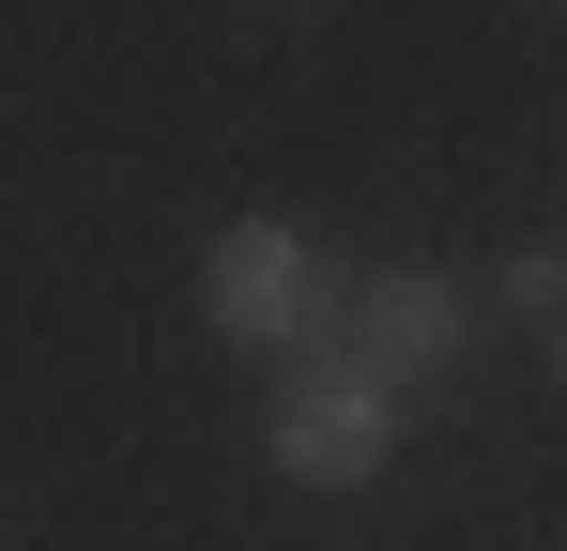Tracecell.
<instances>
[{"label":"cell","instance_id":"obj_3","mask_svg":"<svg viewBox=\"0 0 567 551\" xmlns=\"http://www.w3.org/2000/svg\"><path fill=\"white\" fill-rule=\"evenodd\" d=\"M461 337H475V306H461V276H445V261H383V276H353V306H338V353L369 367L383 398L445 383Z\"/></svg>","mask_w":567,"mask_h":551},{"label":"cell","instance_id":"obj_1","mask_svg":"<svg viewBox=\"0 0 567 551\" xmlns=\"http://www.w3.org/2000/svg\"><path fill=\"white\" fill-rule=\"evenodd\" d=\"M338 306H353V276L322 261V230H291V215H230L199 246V337L215 353L307 367V353H338Z\"/></svg>","mask_w":567,"mask_h":551},{"label":"cell","instance_id":"obj_5","mask_svg":"<svg viewBox=\"0 0 567 551\" xmlns=\"http://www.w3.org/2000/svg\"><path fill=\"white\" fill-rule=\"evenodd\" d=\"M537 353H553V383H567V306H553V322H537Z\"/></svg>","mask_w":567,"mask_h":551},{"label":"cell","instance_id":"obj_4","mask_svg":"<svg viewBox=\"0 0 567 551\" xmlns=\"http://www.w3.org/2000/svg\"><path fill=\"white\" fill-rule=\"evenodd\" d=\"M491 291H506L522 322H553V306H567V246H506V276H491Z\"/></svg>","mask_w":567,"mask_h":551},{"label":"cell","instance_id":"obj_2","mask_svg":"<svg viewBox=\"0 0 567 551\" xmlns=\"http://www.w3.org/2000/svg\"><path fill=\"white\" fill-rule=\"evenodd\" d=\"M261 459H277L291 490H369L383 459H399V398H383V383H369L353 353H307V367H277Z\"/></svg>","mask_w":567,"mask_h":551}]
</instances>
